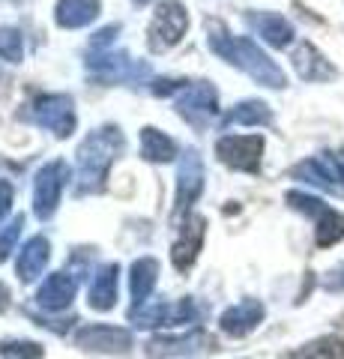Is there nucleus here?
I'll use <instances>...</instances> for the list:
<instances>
[{
  "label": "nucleus",
  "instance_id": "1",
  "mask_svg": "<svg viewBox=\"0 0 344 359\" xmlns=\"http://www.w3.org/2000/svg\"><path fill=\"white\" fill-rule=\"evenodd\" d=\"M207 42L221 60H228L231 66L242 69L249 78H254L263 87L282 90L287 84V78L282 72V66L275 63L270 54H266L258 42H252L249 36H231V33L221 25H207Z\"/></svg>",
  "mask_w": 344,
  "mask_h": 359
},
{
  "label": "nucleus",
  "instance_id": "2",
  "mask_svg": "<svg viewBox=\"0 0 344 359\" xmlns=\"http://www.w3.org/2000/svg\"><path fill=\"white\" fill-rule=\"evenodd\" d=\"M126 150V138L120 126H99L93 129L78 147V195L99 192L105 186L108 168Z\"/></svg>",
  "mask_w": 344,
  "mask_h": 359
},
{
  "label": "nucleus",
  "instance_id": "3",
  "mask_svg": "<svg viewBox=\"0 0 344 359\" xmlns=\"http://www.w3.org/2000/svg\"><path fill=\"white\" fill-rule=\"evenodd\" d=\"M87 72L102 84H114V81H147L150 78V66L144 60H135L132 54L120 51V48H105V51H90L87 57Z\"/></svg>",
  "mask_w": 344,
  "mask_h": 359
},
{
  "label": "nucleus",
  "instance_id": "4",
  "mask_svg": "<svg viewBox=\"0 0 344 359\" xmlns=\"http://www.w3.org/2000/svg\"><path fill=\"white\" fill-rule=\"evenodd\" d=\"M188 30V13L180 0H162L153 13V21H150V30H147V42H150V51H168L174 48L177 42L186 36Z\"/></svg>",
  "mask_w": 344,
  "mask_h": 359
},
{
  "label": "nucleus",
  "instance_id": "5",
  "mask_svg": "<svg viewBox=\"0 0 344 359\" xmlns=\"http://www.w3.org/2000/svg\"><path fill=\"white\" fill-rule=\"evenodd\" d=\"M66 180H69V165L63 159H51L36 171V180H33V212L39 219H51L57 212Z\"/></svg>",
  "mask_w": 344,
  "mask_h": 359
},
{
  "label": "nucleus",
  "instance_id": "6",
  "mask_svg": "<svg viewBox=\"0 0 344 359\" xmlns=\"http://www.w3.org/2000/svg\"><path fill=\"white\" fill-rule=\"evenodd\" d=\"M291 177L303 180V183H308V186L324 189V192L344 195V156L320 153V156H315V159L299 162L291 171Z\"/></svg>",
  "mask_w": 344,
  "mask_h": 359
},
{
  "label": "nucleus",
  "instance_id": "7",
  "mask_svg": "<svg viewBox=\"0 0 344 359\" xmlns=\"http://www.w3.org/2000/svg\"><path fill=\"white\" fill-rule=\"evenodd\" d=\"M33 120L39 123L42 129L54 132L57 138H69L75 132V123H78V114H75V102L72 96L66 93H46L33 99Z\"/></svg>",
  "mask_w": 344,
  "mask_h": 359
},
{
  "label": "nucleus",
  "instance_id": "8",
  "mask_svg": "<svg viewBox=\"0 0 344 359\" xmlns=\"http://www.w3.org/2000/svg\"><path fill=\"white\" fill-rule=\"evenodd\" d=\"M216 156L234 171L258 174L263 156V135H221L216 141Z\"/></svg>",
  "mask_w": 344,
  "mask_h": 359
},
{
  "label": "nucleus",
  "instance_id": "9",
  "mask_svg": "<svg viewBox=\"0 0 344 359\" xmlns=\"http://www.w3.org/2000/svg\"><path fill=\"white\" fill-rule=\"evenodd\" d=\"M198 318L195 306L188 299L180 302H156V306H138L129 311V320L141 330H153V327H183V323H192Z\"/></svg>",
  "mask_w": 344,
  "mask_h": 359
},
{
  "label": "nucleus",
  "instance_id": "10",
  "mask_svg": "<svg viewBox=\"0 0 344 359\" xmlns=\"http://www.w3.org/2000/svg\"><path fill=\"white\" fill-rule=\"evenodd\" d=\"M75 344L93 353H129L132 351V332L123 327H111V323H93L81 327L75 335Z\"/></svg>",
  "mask_w": 344,
  "mask_h": 359
},
{
  "label": "nucleus",
  "instance_id": "11",
  "mask_svg": "<svg viewBox=\"0 0 344 359\" xmlns=\"http://www.w3.org/2000/svg\"><path fill=\"white\" fill-rule=\"evenodd\" d=\"M177 111L183 117L201 123L207 117H216L219 111V93L213 84L207 81H186L183 90L177 93Z\"/></svg>",
  "mask_w": 344,
  "mask_h": 359
},
{
  "label": "nucleus",
  "instance_id": "12",
  "mask_svg": "<svg viewBox=\"0 0 344 359\" xmlns=\"http://www.w3.org/2000/svg\"><path fill=\"white\" fill-rule=\"evenodd\" d=\"M204 192V165L198 150H186L180 171H177V216L192 210L198 195Z\"/></svg>",
  "mask_w": 344,
  "mask_h": 359
},
{
  "label": "nucleus",
  "instance_id": "13",
  "mask_svg": "<svg viewBox=\"0 0 344 359\" xmlns=\"http://www.w3.org/2000/svg\"><path fill=\"white\" fill-rule=\"evenodd\" d=\"M204 237H207L204 216H186V224L180 228V237H177L174 245H171V261H174V266L180 269V273L195 264V257H198V252H201V245H204Z\"/></svg>",
  "mask_w": 344,
  "mask_h": 359
},
{
  "label": "nucleus",
  "instance_id": "14",
  "mask_svg": "<svg viewBox=\"0 0 344 359\" xmlns=\"http://www.w3.org/2000/svg\"><path fill=\"white\" fill-rule=\"evenodd\" d=\"M263 302L261 299H242L237 302V306H231L225 314L219 318V327L225 335H234V339H242V335H249L261 327V320H263Z\"/></svg>",
  "mask_w": 344,
  "mask_h": 359
},
{
  "label": "nucleus",
  "instance_id": "15",
  "mask_svg": "<svg viewBox=\"0 0 344 359\" xmlns=\"http://www.w3.org/2000/svg\"><path fill=\"white\" fill-rule=\"evenodd\" d=\"M117 290H120V266L102 264L96 269L90 290H87V306L96 311H111L117 306Z\"/></svg>",
  "mask_w": 344,
  "mask_h": 359
},
{
  "label": "nucleus",
  "instance_id": "16",
  "mask_svg": "<svg viewBox=\"0 0 344 359\" xmlns=\"http://www.w3.org/2000/svg\"><path fill=\"white\" fill-rule=\"evenodd\" d=\"M75 299V278L69 273H51L36 290V306L46 311H63Z\"/></svg>",
  "mask_w": 344,
  "mask_h": 359
},
{
  "label": "nucleus",
  "instance_id": "17",
  "mask_svg": "<svg viewBox=\"0 0 344 359\" xmlns=\"http://www.w3.org/2000/svg\"><path fill=\"white\" fill-rule=\"evenodd\" d=\"M249 27L273 48H287L294 42V25L279 13H252Z\"/></svg>",
  "mask_w": 344,
  "mask_h": 359
},
{
  "label": "nucleus",
  "instance_id": "18",
  "mask_svg": "<svg viewBox=\"0 0 344 359\" xmlns=\"http://www.w3.org/2000/svg\"><path fill=\"white\" fill-rule=\"evenodd\" d=\"M48 257H51V243L42 237H30L18 252V261H15V273L21 282H33V278L42 276V269L48 266Z\"/></svg>",
  "mask_w": 344,
  "mask_h": 359
},
{
  "label": "nucleus",
  "instance_id": "19",
  "mask_svg": "<svg viewBox=\"0 0 344 359\" xmlns=\"http://www.w3.org/2000/svg\"><path fill=\"white\" fill-rule=\"evenodd\" d=\"M291 60H294V69L299 72L303 81H329V78H336V66H332L312 42L299 45Z\"/></svg>",
  "mask_w": 344,
  "mask_h": 359
},
{
  "label": "nucleus",
  "instance_id": "20",
  "mask_svg": "<svg viewBox=\"0 0 344 359\" xmlns=\"http://www.w3.org/2000/svg\"><path fill=\"white\" fill-rule=\"evenodd\" d=\"M99 13H102L99 0H57L54 21H57V27L78 30V27H87L90 21H96Z\"/></svg>",
  "mask_w": 344,
  "mask_h": 359
},
{
  "label": "nucleus",
  "instance_id": "21",
  "mask_svg": "<svg viewBox=\"0 0 344 359\" xmlns=\"http://www.w3.org/2000/svg\"><path fill=\"white\" fill-rule=\"evenodd\" d=\"M156 278H159V261L156 257H138V261L132 264L129 287H132V302H135L132 309H138L150 299L153 287H156Z\"/></svg>",
  "mask_w": 344,
  "mask_h": 359
},
{
  "label": "nucleus",
  "instance_id": "22",
  "mask_svg": "<svg viewBox=\"0 0 344 359\" xmlns=\"http://www.w3.org/2000/svg\"><path fill=\"white\" fill-rule=\"evenodd\" d=\"M141 156L147 162H174L177 156V141L153 126L141 129Z\"/></svg>",
  "mask_w": 344,
  "mask_h": 359
},
{
  "label": "nucleus",
  "instance_id": "23",
  "mask_svg": "<svg viewBox=\"0 0 344 359\" xmlns=\"http://www.w3.org/2000/svg\"><path fill=\"white\" fill-rule=\"evenodd\" d=\"M273 123V111L266 102L258 99H246V102L234 105L225 114V126H270Z\"/></svg>",
  "mask_w": 344,
  "mask_h": 359
},
{
  "label": "nucleus",
  "instance_id": "24",
  "mask_svg": "<svg viewBox=\"0 0 344 359\" xmlns=\"http://www.w3.org/2000/svg\"><path fill=\"white\" fill-rule=\"evenodd\" d=\"M195 344H201V332H188V335H180V339L162 335V339H153L147 344V356H183L198 351Z\"/></svg>",
  "mask_w": 344,
  "mask_h": 359
},
{
  "label": "nucleus",
  "instance_id": "25",
  "mask_svg": "<svg viewBox=\"0 0 344 359\" xmlns=\"http://www.w3.org/2000/svg\"><path fill=\"white\" fill-rule=\"evenodd\" d=\"M317 222V228H315V240L320 249H326V245H336L344 240V212L338 210H326V212H320V216L315 219Z\"/></svg>",
  "mask_w": 344,
  "mask_h": 359
},
{
  "label": "nucleus",
  "instance_id": "26",
  "mask_svg": "<svg viewBox=\"0 0 344 359\" xmlns=\"http://www.w3.org/2000/svg\"><path fill=\"white\" fill-rule=\"evenodd\" d=\"M294 359H344V341L338 335H324V339H315L305 347H299Z\"/></svg>",
  "mask_w": 344,
  "mask_h": 359
},
{
  "label": "nucleus",
  "instance_id": "27",
  "mask_svg": "<svg viewBox=\"0 0 344 359\" xmlns=\"http://www.w3.org/2000/svg\"><path fill=\"white\" fill-rule=\"evenodd\" d=\"M0 57L9 63H21L25 57V42L15 27H0Z\"/></svg>",
  "mask_w": 344,
  "mask_h": 359
},
{
  "label": "nucleus",
  "instance_id": "28",
  "mask_svg": "<svg viewBox=\"0 0 344 359\" xmlns=\"http://www.w3.org/2000/svg\"><path fill=\"white\" fill-rule=\"evenodd\" d=\"M0 353L9 356V359H39L42 353V344L36 341H27V339H13V341H0Z\"/></svg>",
  "mask_w": 344,
  "mask_h": 359
},
{
  "label": "nucleus",
  "instance_id": "29",
  "mask_svg": "<svg viewBox=\"0 0 344 359\" xmlns=\"http://www.w3.org/2000/svg\"><path fill=\"white\" fill-rule=\"evenodd\" d=\"M21 228H25V216H18V219H13L4 228V233H0V264L6 261L9 255H13V249H15V243H18V237H21Z\"/></svg>",
  "mask_w": 344,
  "mask_h": 359
},
{
  "label": "nucleus",
  "instance_id": "30",
  "mask_svg": "<svg viewBox=\"0 0 344 359\" xmlns=\"http://www.w3.org/2000/svg\"><path fill=\"white\" fill-rule=\"evenodd\" d=\"M13 198H15V189L9 180H0V222L9 216V210H13Z\"/></svg>",
  "mask_w": 344,
  "mask_h": 359
},
{
  "label": "nucleus",
  "instance_id": "31",
  "mask_svg": "<svg viewBox=\"0 0 344 359\" xmlns=\"http://www.w3.org/2000/svg\"><path fill=\"white\" fill-rule=\"evenodd\" d=\"M324 287L332 290V294H338V290H344V264H338L336 269H329V273L324 276Z\"/></svg>",
  "mask_w": 344,
  "mask_h": 359
},
{
  "label": "nucleus",
  "instance_id": "32",
  "mask_svg": "<svg viewBox=\"0 0 344 359\" xmlns=\"http://www.w3.org/2000/svg\"><path fill=\"white\" fill-rule=\"evenodd\" d=\"M9 299H13V297H9V287L0 282V311H6V309H9Z\"/></svg>",
  "mask_w": 344,
  "mask_h": 359
}]
</instances>
